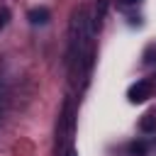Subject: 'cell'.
Instances as JSON below:
<instances>
[{"label": "cell", "instance_id": "cell-8", "mask_svg": "<svg viewBox=\"0 0 156 156\" xmlns=\"http://www.w3.org/2000/svg\"><path fill=\"white\" fill-rule=\"evenodd\" d=\"M63 156H78V149H73V146H71V149H66V151H63Z\"/></svg>", "mask_w": 156, "mask_h": 156}, {"label": "cell", "instance_id": "cell-3", "mask_svg": "<svg viewBox=\"0 0 156 156\" xmlns=\"http://www.w3.org/2000/svg\"><path fill=\"white\" fill-rule=\"evenodd\" d=\"M27 20L37 27V24H46L49 20H51V12L46 10V7H32L29 12H27Z\"/></svg>", "mask_w": 156, "mask_h": 156}, {"label": "cell", "instance_id": "cell-4", "mask_svg": "<svg viewBox=\"0 0 156 156\" xmlns=\"http://www.w3.org/2000/svg\"><path fill=\"white\" fill-rule=\"evenodd\" d=\"M139 129L146 132V134L156 132V115H154V112H146V115L141 117V122H139Z\"/></svg>", "mask_w": 156, "mask_h": 156}, {"label": "cell", "instance_id": "cell-7", "mask_svg": "<svg viewBox=\"0 0 156 156\" xmlns=\"http://www.w3.org/2000/svg\"><path fill=\"white\" fill-rule=\"evenodd\" d=\"M141 0H117V7L119 10H127V7H136Z\"/></svg>", "mask_w": 156, "mask_h": 156}, {"label": "cell", "instance_id": "cell-1", "mask_svg": "<svg viewBox=\"0 0 156 156\" xmlns=\"http://www.w3.org/2000/svg\"><path fill=\"white\" fill-rule=\"evenodd\" d=\"M151 95H154V85H151V80H136V83H132L129 90H127V98H129V102H134V105L146 102Z\"/></svg>", "mask_w": 156, "mask_h": 156}, {"label": "cell", "instance_id": "cell-6", "mask_svg": "<svg viewBox=\"0 0 156 156\" xmlns=\"http://www.w3.org/2000/svg\"><path fill=\"white\" fill-rule=\"evenodd\" d=\"M7 22H10V10L7 7H0V32L7 27Z\"/></svg>", "mask_w": 156, "mask_h": 156}, {"label": "cell", "instance_id": "cell-5", "mask_svg": "<svg viewBox=\"0 0 156 156\" xmlns=\"http://www.w3.org/2000/svg\"><path fill=\"white\" fill-rule=\"evenodd\" d=\"M127 151H129V156H146V144L144 141H132L127 146Z\"/></svg>", "mask_w": 156, "mask_h": 156}, {"label": "cell", "instance_id": "cell-2", "mask_svg": "<svg viewBox=\"0 0 156 156\" xmlns=\"http://www.w3.org/2000/svg\"><path fill=\"white\" fill-rule=\"evenodd\" d=\"M105 10H107V0H98V2H95V10H93V15H90V29H93V34L100 29V24H102V20H105Z\"/></svg>", "mask_w": 156, "mask_h": 156}]
</instances>
